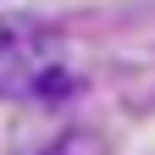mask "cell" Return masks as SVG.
<instances>
[{
	"label": "cell",
	"mask_w": 155,
	"mask_h": 155,
	"mask_svg": "<svg viewBox=\"0 0 155 155\" xmlns=\"http://www.w3.org/2000/svg\"><path fill=\"white\" fill-rule=\"evenodd\" d=\"M83 89L78 72L61 67V39L33 17L0 22V100L33 94V100H72Z\"/></svg>",
	"instance_id": "obj_1"
},
{
	"label": "cell",
	"mask_w": 155,
	"mask_h": 155,
	"mask_svg": "<svg viewBox=\"0 0 155 155\" xmlns=\"http://www.w3.org/2000/svg\"><path fill=\"white\" fill-rule=\"evenodd\" d=\"M33 155H111V139L94 133V127H67V133H55V139L45 150H33Z\"/></svg>",
	"instance_id": "obj_2"
},
{
	"label": "cell",
	"mask_w": 155,
	"mask_h": 155,
	"mask_svg": "<svg viewBox=\"0 0 155 155\" xmlns=\"http://www.w3.org/2000/svg\"><path fill=\"white\" fill-rule=\"evenodd\" d=\"M150 105H155V94H150Z\"/></svg>",
	"instance_id": "obj_3"
}]
</instances>
